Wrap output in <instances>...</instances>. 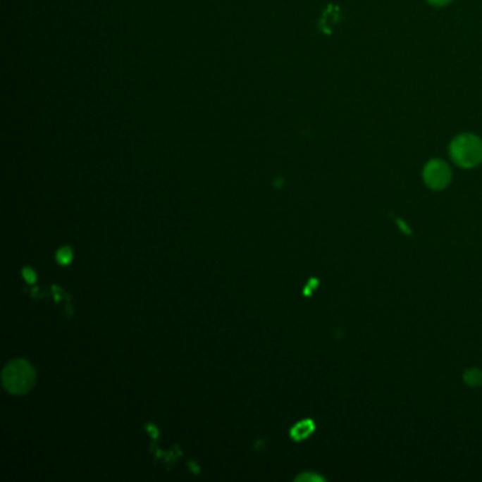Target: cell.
<instances>
[{"label":"cell","mask_w":482,"mask_h":482,"mask_svg":"<svg viewBox=\"0 0 482 482\" xmlns=\"http://www.w3.org/2000/svg\"><path fill=\"white\" fill-rule=\"evenodd\" d=\"M450 156L462 168L476 167L482 163V140L472 133L459 135L450 144Z\"/></svg>","instance_id":"cell-1"},{"label":"cell","mask_w":482,"mask_h":482,"mask_svg":"<svg viewBox=\"0 0 482 482\" xmlns=\"http://www.w3.org/2000/svg\"><path fill=\"white\" fill-rule=\"evenodd\" d=\"M36 381L33 366L25 359H15L6 365L2 373L5 389L13 395L27 393Z\"/></svg>","instance_id":"cell-2"},{"label":"cell","mask_w":482,"mask_h":482,"mask_svg":"<svg viewBox=\"0 0 482 482\" xmlns=\"http://www.w3.org/2000/svg\"><path fill=\"white\" fill-rule=\"evenodd\" d=\"M424 183L433 190H443L451 181V168L440 159L430 160L423 170Z\"/></svg>","instance_id":"cell-3"},{"label":"cell","mask_w":482,"mask_h":482,"mask_svg":"<svg viewBox=\"0 0 482 482\" xmlns=\"http://www.w3.org/2000/svg\"><path fill=\"white\" fill-rule=\"evenodd\" d=\"M314 430V423L311 420H304L302 423H299L293 430H292V435L297 440L306 438L311 431Z\"/></svg>","instance_id":"cell-4"},{"label":"cell","mask_w":482,"mask_h":482,"mask_svg":"<svg viewBox=\"0 0 482 482\" xmlns=\"http://www.w3.org/2000/svg\"><path fill=\"white\" fill-rule=\"evenodd\" d=\"M464 381L469 386H478L482 383V372L479 369H468L464 373Z\"/></svg>","instance_id":"cell-5"},{"label":"cell","mask_w":482,"mask_h":482,"mask_svg":"<svg viewBox=\"0 0 482 482\" xmlns=\"http://www.w3.org/2000/svg\"><path fill=\"white\" fill-rule=\"evenodd\" d=\"M427 2L435 8H443V6H447L448 4H451V0H427Z\"/></svg>","instance_id":"cell-6"},{"label":"cell","mask_w":482,"mask_h":482,"mask_svg":"<svg viewBox=\"0 0 482 482\" xmlns=\"http://www.w3.org/2000/svg\"><path fill=\"white\" fill-rule=\"evenodd\" d=\"M303 479H314V481H321L323 478H320V476H316V475H310V474H307V475H300V476L297 478V481H303Z\"/></svg>","instance_id":"cell-7"}]
</instances>
